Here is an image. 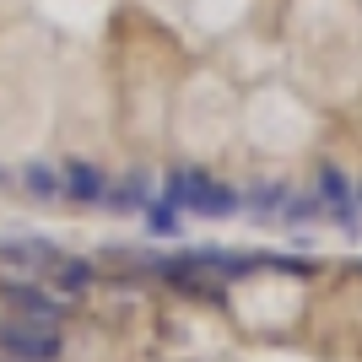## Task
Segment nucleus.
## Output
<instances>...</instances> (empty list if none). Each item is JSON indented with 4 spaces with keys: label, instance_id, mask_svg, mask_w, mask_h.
I'll use <instances>...</instances> for the list:
<instances>
[{
    "label": "nucleus",
    "instance_id": "10",
    "mask_svg": "<svg viewBox=\"0 0 362 362\" xmlns=\"http://www.w3.org/2000/svg\"><path fill=\"white\" fill-rule=\"evenodd\" d=\"M22 184H28L38 200H54V195H60V173H54L49 163H28V168H22Z\"/></svg>",
    "mask_w": 362,
    "mask_h": 362
},
{
    "label": "nucleus",
    "instance_id": "12",
    "mask_svg": "<svg viewBox=\"0 0 362 362\" xmlns=\"http://www.w3.org/2000/svg\"><path fill=\"white\" fill-rule=\"evenodd\" d=\"M151 233H179V211H173V206H151Z\"/></svg>",
    "mask_w": 362,
    "mask_h": 362
},
{
    "label": "nucleus",
    "instance_id": "5",
    "mask_svg": "<svg viewBox=\"0 0 362 362\" xmlns=\"http://www.w3.org/2000/svg\"><path fill=\"white\" fill-rule=\"evenodd\" d=\"M189 211H195V216H211V222H222V216H233V211H238V195H233L227 184L206 179V173L195 168V189H189Z\"/></svg>",
    "mask_w": 362,
    "mask_h": 362
},
{
    "label": "nucleus",
    "instance_id": "8",
    "mask_svg": "<svg viewBox=\"0 0 362 362\" xmlns=\"http://www.w3.org/2000/svg\"><path fill=\"white\" fill-rule=\"evenodd\" d=\"M108 206H114V211H141V206H151V179L146 173H130L119 195H108Z\"/></svg>",
    "mask_w": 362,
    "mask_h": 362
},
{
    "label": "nucleus",
    "instance_id": "9",
    "mask_svg": "<svg viewBox=\"0 0 362 362\" xmlns=\"http://www.w3.org/2000/svg\"><path fill=\"white\" fill-rule=\"evenodd\" d=\"M189 189H195V168H173V173L163 179V206L189 211Z\"/></svg>",
    "mask_w": 362,
    "mask_h": 362
},
{
    "label": "nucleus",
    "instance_id": "1",
    "mask_svg": "<svg viewBox=\"0 0 362 362\" xmlns=\"http://www.w3.org/2000/svg\"><path fill=\"white\" fill-rule=\"evenodd\" d=\"M65 346L60 325H44V319H22L11 314L6 325H0V351L6 357H22V362H54Z\"/></svg>",
    "mask_w": 362,
    "mask_h": 362
},
{
    "label": "nucleus",
    "instance_id": "7",
    "mask_svg": "<svg viewBox=\"0 0 362 362\" xmlns=\"http://www.w3.org/2000/svg\"><path fill=\"white\" fill-rule=\"evenodd\" d=\"M54 287L65 292V298H81L87 287H98V265L92 259H71V255H60V265H54Z\"/></svg>",
    "mask_w": 362,
    "mask_h": 362
},
{
    "label": "nucleus",
    "instance_id": "11",
    "mask_svg": "<svg viewBox=\"0 0 362 362\" xmlns=\"http://www.w3.org/2000/svg\"><path fill=\"white\" fill-rule=\"evenodd\" d=\"M281 195H287L281 184H265V189H255V206H249V211L255 216H276L281 211Z\"/></svg>",
    "mask_w": 362,
    "mask_h": 362
},
{
    "label": "nucleus",
    "instance_id": "6",
    "mask_svg": "<svg viewBox=\"0 0 362 362\" xmlns=\"http://www.w3.org/2000/svg\"><path fill=\"white\" fill-rule=\"evenodd\" d=\"M60 195L65 200H81V206H92V200H103V173L87 163V157H71L60 173Z\"/></svg>",
    "mask_w": 362,
    "mask_h": 362
},
{
    "label": "nucleus",
    "instance_id": "3",
    "mask_svg": "<svg viewBox=\"0 0 362 362\" xmlns=\"http://www.w3.org/2000/svg\"><path fill=\"white\" fill-rule=\"evenodd\" d=\"M6 303H11V314L44 319V325H65V314H71V298H54V292L33 287V281H11V287H6Z\"/></svg>",
    "mask_w": 362,
    "mask_h": 362
},
{
    "label": "nucleus",
    "instance_id": "2",
    "mask_svg": "<svg viewBox=\"0 0 362 362\" xmlns=\"http://www.w3.org/2000/svg\"><path fill=\"white\" fill-rule=\"evenodd\" d=\"M60 265V249L49 238H22V243H0V271L16 276V281H33Z\"/></svg>",
    "mask_w": 362,
    "mask_h": 362
},
{
    "label": "nucleus",
    "instance_id": "4",
    "mask_svg": "<svg viewBox=\"0 0 362 362\" xmlns=\"http://www.w3.org/2000/svg\"><path fill=\"white\" fill-rule=\"evenodd\" d=\"M351 200H357V195H351L346 173H341L335 163H325V168H319V206H325V211H330L335 222L346 227V233H357L362 222H357V206H351Z\"/></svg>",
    "mask_w": 362,
    "mask_h": 362
},
{
    "label": "nucleus",
    "instance_id": "13",
    "mask_svg": "<svg viewBox=\"0 0 362 362\" xmlns=\"http://www.w3.org/2000/svg\"><path fill=\"white\" fill-rule=\"evenodd\" d=\"M6 362H22V357H6Z\"/></svg>",
    "mask_w": 362,
    "mask_h": 362
}]
</instances>
